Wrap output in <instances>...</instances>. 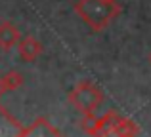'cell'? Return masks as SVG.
I'll use <instances>...</instances> for the list:
<instances>
[{"mask_svg":"<svg viewBox=\"0 0 151 137\" xmlns=\"http://www.w3.org/2000/svg\"><path fill=\"white\" fill-rule=\"evenodd\" d=\"M75 11L92 31H103L121 13V6L117 0H78Z\"/></svg>","mask_w":151,"mask_h":137,"instance_id":"cell-1","label":"cell"},{"mask_svg":"<svg viewBox=\"0 0 151 137\" xmlns=\"http://www.w3.org/2000/svg\"><path fill=\"white\" fill-rule=\"evenodd\" d=\"M101 101H103V92L90 80L78 82L69 93V103L82 114L94 112L101 105Z\"/></svg>","mask_w":151,"mask_h":137,"instance_id":"cell-2","label":"cell"},{"mask_svg":"<svg viewBox=\"0 0 151 137\" xmlns=\"http://www.w3.org/2000/svg\"><path fill=\"white\" fill-rule=\"evenodd\" d=\"M50 135L58 137L61 135V131L54 124H50V120L44 118V116H38L31 126L23 128V133H21V137H50Z\"/></svg>","mask_w":151,"mask_h":137,"instance_id":"cell-3","label":"cell"},{"mask_svg":"<svg viewBox=\"0 0 151 137\" xmlns=\"http://www.w3.org/2000/svg\"><path fill=\"white\" fill-rule=\"evenodd\" d=\"M23 124L15 120L4 107H0V137H21Z\"/></svg>","mask_w":151,"mask_h":137,"instance_id":"cell-4","label":"cell"},{"mask_svg":"<svg viewBox=\"0 0 151 137\" xmlns=\"http://www.w3.org/2000/svg\"><path fill=\"white\" fill-rule=\"evenodd\" d=\"M17 52L23 61L31 63V61H37L38 55L42 53V44L35 36H25L23 40L17 42Z\"/></svg>","mask_w":151,"mask_h":137,"instance_id":"cell-5","label":"cell"},{"mask_svg":"<svg viewBox=\"0 0 151 137\" xmlns=\"http://www.w3.org/2000/svg\"><path fill=\"white\" fill-rule=\"evenodd\" d=\"M19 40H21V33L17 31V27L12 25L10 21L0 23V48L12 50L14 46H17Z\"/></svg>","mask_w":151,"mask_h":137,"instance_id":"cell-6","label":"cell"},{"mask_svg":"<svg viewBox=\"0 0 151 137\" xmlns=\"http://www.w3.org/2000/svg\"><path fill=\"white\" fill-rule=\"evenodd\" d=\"M119 120H121V116H119L115 111L105 112L103 116H100V118H98L96 128H94V133H92V135H113L115 126H117Z\"/></svg>","mask_w":151,"mask_h":137,"instance_id":"cell-7","label":"cell"},{"mask_svg":"<svg viewBox=\"0 0 151 137\" xmlns=\"http://www.w3.org/2000/svg\"><path fill=\"white\" fill-rule=\"evenodd\" d=\"M113 135H119V137H128V135H140V128H138V124L134 122V120L130 118H122L117 122V126H115V131Z\"/></svg>","mask_w":151,"mask_h":137,"instance_id":"cell-8","label":"cell"},{"mask_svg":"<svg viewBox=\"0 0 151 137\" xmlns=\"http://www.w3.org/2000/svg\"><path fill=\"white\" fill-rule=\"evenodd\" d=\"M2 88L4 92H14V89L21 88L23 86V74L17 72V70H10V72L2 74Z\"/></svg>","mask_w":151,"mask_h":137,"instance_id":"cell-9","label":"cell"},{"mask_svg":"<svg viewBox=\"0 0 151 137\" xmlns=\"http://www.w3.org/2000/svg\"><path fill=\"white\" fill-rule=\"evenodd\" d=\"M96 122L98 118L94 116V112H88V114H82V122H81V128L86 131L88 135L94 133V128H96Z\"/></svg>","mask_w":151,"mask_h":137,"instance_id":"cell-10","label":"cell"},{"mask_svg":"<svg viewBox=\"0 0 151 137\" xmlns=\"http://www.w3.org/2000/svg\"><path fill=\"white\" fill-rule=\"evenodd\" d=\"M4 93V88H2V78H0V95Z\"/></svg>","mask_w":151,"mask_h":137,"instance_id":"cell-11","label":"cell"},{"mask_svg":"<svg viewBox=\"0 0 151 137\" xmlns=\"http://www.w3.org/2000/svg\"><path fill=\"white\" fill-rule=\"evenodd\" d=\"M149 59H151V55H149Z\"/></svg>","mask_w":151,"mask_h":137,"instance_id":"cell-12","label":"cell"}]
</instances>
